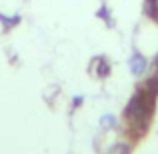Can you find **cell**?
Here are the masks:
<instances>
[{"instance_id":"obj_1","label":"cell","mask_w":158,"mask_h":154,"mask_svg":"<svg viewBox=\"0 0 158 154\" xmlns=\"http://www.w3.org/2000/svg\"><path fill=\"white\" fill-rule=\"evenodd\" d=\"M130 68H132V72H134L136 76H140V74L144 72V68H146V60H144L142 56H138V54H134L132 60H130Z\"/></svg>"},{"instance_id":"obj_2","label":"cell","mask_w":158,"mask_h":154,"mask_svg":"<svg viewBox=\"0 0 158 154\" xmlns=\"http://www.w3.org/2000/svg\"><path fill=\"white\" fill-rule=\"evenodd\" d=\"M110 154H130V146H128V144H116L114 148H112L110 150Z\"/></svg>"},{"instance_id":"obj_3","label":"cell","mask_w":158,"mask_h":154,"mask_svg":"<svg viewBox=\"0 0 158 154\" xmlns=\"http://www.w3.org/2000/svg\"><path fill=\"white\" fill-rule=\"evenodd\" d=\"M102 124H104V128L114 126V118H112V116H104V118H102Z\"/></svg>"}]
</instances>
